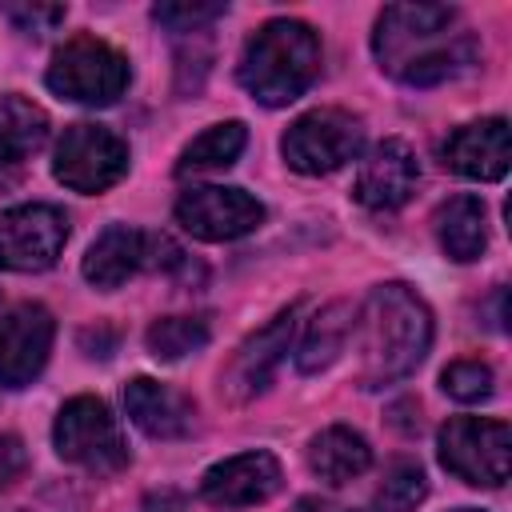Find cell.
<instances>
[{
    "instance_id": "1",
    "label": "cell",
    "mask_w": 512,
    "mask_h": 512,
    "mask_svg": "<svg viewBox=\"0 0 512 512\" xmlns=\"http://www.w3.org/2000/svg\"><path fill=\"white\" fill-rule=\"evenodd\" d=\"M376 60L388 76L428 88L460 76L476 60L472 32L460 28L456 8L448 4H392L376 20L372 36Z\"/></svg>"
},
{
    "instance_id": "2",
    "label": "cell",
    "mask_w": 512,
    "mask_h": 512,
    "mask_svg": "<svg viewBox=\"0 0 512 512\" xmlns=\"http://www.w3.org/2000/svg\"><path fill=\"white\" fill-rule=\"evenodd\" d=\"M356 352H360V384L384 388L416 372L432 344V312L404 284H380L352 320Z\"/></svg>"
},
{
    "instance_id": "3",
    "label": "cell",
    "mask_w": 512,
    "mask_h": 512,
    "mask_svg": "<svg viewBox=\"0 0 512 512\" xmlns=\"http://www.w3.org/2000/svg\"><path fill=\"white\" fill-rule=\"evenodd\" d=\"M320 72V40L300 20H268L240 56V84L252 100L280 108L292 104Z\"/></svg>"
},
{
    "instance_id": "4",
    "label": "cell",
    "mask_w": 512,
    "mask_h": 512,
    "mask_svg": "<svg viewBox=\"0 0 512 512\" xmlns=\"http://www.w3.org/2000/svg\"><path fill=\"white\" fill-rule=\"evenodd\" d=\"M440 464L476 488H500L512 472V428L488 416H452L440 428Z\"/></svg>"
},
{
    "instance_id": "5",
    "label": "cell",
    "mask_w": 512,
    "mask_h": 512,
    "mask_svg": "<svg viewBox=\"0 0 512 512\" xmlns=\"http://www.w3.org/2000/svg\"><path fill=\"white\" fill-rule=\"evenodd\" d=\"M48 88L76 104H112L128 88V60L96 36H72L48 64Z\"/></svg>"
},
{
    "instance_id": "6",
    "label": "cell",
    "mask_w": 512,
    "mask_h": 512,
    "mask_svg": "<svg viewBox=\"0 0 512 512\" xmlns=\"http://www.w3.org/2000/svg\"><path fill=\"white\" fill-rule=\"evenodd\" d=\"M52 444L68 464H80L88 472H116L128 460L120 424L108 412V404L96 396H76L60 408Z\"/></svg>"
},
{
    "instance_id": "7",
    "label": "cell",
    "mask_w": 512,
    "mask_h": 512,
    "mask_svg": "<svg viewBox=\"0 0 512 512\" xmlns=\"http://www.w3.org/2000/svg\"><path fill=\"white\" fill-rule=\"evenodd\" d=\"M364 144V128L352 112L344 108H316L304 112L288 132H284V160L304 172V176H324L348 164Z\"/></svg>"
},
{
    "instance_id": "8",
    "label": "cell",
    "mask_w": 512,
    "mask_h": 512,
    "mask_svg": "<svg viewBox=\"0 0 512 512\" xmlns=\"http://www.w3.org/2000/svg\"><path fill=\"white\" fill-rule=\"evenodd\" d=\"M52 172L72 192H104L128 172V144L104 124H72L56 144Z\"/></svg>"
},
{
    "instance_id": "9",
    "label": "cell",
    "mask_w": 512,
    "mask_h": 512,
    "mask_svg": "<svg viewBox=\"0 0 512 512\" xmlns=\"http://www.w3.org/2000/svg\"><path fill=\"white\" fill-rule=\"evenodd\" d=\"M68 240V220L52 204H20L0 212V268L4 272H40L56 264Z\"/></svg>"
},
{
    "instance_id": "10",
    "label": "cell",
    "mask_w": 512,
    "mask_h": 512,
    "mask_svg": "<svg viewBox=\"0 0 512 512\" xmlns=\"http://www.w3.org/2000/svg\"><path fill=\"white\" fill-rule=\"evenodd\" d=\"M176 220L196 240H236L264 224V204L244 188L204 184V188H188L176 200Z\"/></svg>"
},
{
    "instance_id": "11",
    "label": "cell",
    "mask_w": 512,
    "mask_h": 512,
    "mask_svg": "<svg viewBox=\"0 0 512 512\" xmlns=\"http://www.w3.org/2000/svg\"><path fill=\"white\" fill-rule=\"evenodd\" d=\"M52 312L44 304H16L0 316V384L24 388L40 376L52 352Z\"/></svg>"
},
{
    "instance_id": "12",
    "label": "cell",
    "mask_w": 512,
    "mask_h": 512,
    "mask_svg": "<svg viewBox=\"0 0 512 512\" xmlns=\"http://www.w3.org/2000/svg\"><path fill=\"white\" fill-rule=\"evenodd\" d=\"M296 312L300 308H284L276 320H268L260 332H252L240 348H236V356L228 360V368L220 372V392L228 396V400H252L268 380H272V372L280 368V360H284V352H288V344H292V332H296Z\"/></svg>"
},
{
    "instance_id": "13",
    "label": "cell",
    "mask_w": 512,
    "mask_h": 512,
    "mask_svg": "<svg viewBox=\"0 0 512 512\" xmlns=\"http://www.w3.org/2000/svg\"><path fill=\"white\" fill-rule=\"evenodd\" d=\"M280 464L272 452H240L220 464H212L200 480V492L216 508H248L264 504L268 496L280 492Z\"/></svg>"
},
{
    "instance_id": "14",
    "label": "cell",
    "mask_w": 512,
    "mask_h": 512,
    "mask_svg": "<svg viewBox=\"0 0 512 512\" xmlns=\"http://www.w3.org/2000/svg\"><path fill=\"white\" fill-rule=\"evenodd\" d=\"M416 180H420L416 152L404 140L388 136L364 156L356 172V200L372 212H392L416 192Z\"/></svg>"
},
{
    "instance_id": "15",
    "label": "cell",
    "mask_w": 512,
    "mask_h": 512,
    "mask_svg": "<svg viewBox=\"0 0 512 512\" xmlns=\"http://www.w3.org/2000/svg\"><path fill=\"white\" fill-rule=\"evenodd\" d=\"M444 168L468 176V180H500L508 172L512 160V144H508V120L492 116V120H476L456 128L444 144H440Z\"/></svg>"
},
{
    "instance_id": "16",
    "label": "cell",
    "mask_w": 512,
    "mask_h": 512,
    "mask_svg": "<svg viewBox=\"0 0 512 512\" xmlns=\"http://www.w3.org/2000/svg\"><path fill=\"white\" fill-rule=\"evenodd\" d=\"M124 408H128V420H132L140 432L156 436V440L188 436V432H192V420H196L192 396H184V392L172 388V384L148 380V376H136V380L124 388Z\"/></svg>"
},
{
    "instance_id": "17",
    "label": "cell",
    "mask_w": 512,
    "mask_h": 512,
    "mask_svg": "<svg viewBox=\"0 0 512 512\" xmlns=\"http://www.w3.org/2000/svg\"><path fill=\"white\" fill-rule=\"evenodd\" d=\"M144 256H148V232L112 224L92 240L84 256V280L96 288H120L136 268H144Z\"/></svg>"
},
{
    "instance_id": "18",
    "label": "cell",
    "mask_w": 512,
    "mask_h": 512,
    "mask_svg": "<svg viewBox=\"0 0 512 512\" xmlns=\"http://www.w3.org/2000/svg\"><path fill=\"white\" fill-rule=\"evenodd\" d=\"M436 240L452 260H460V264L476 260L484 252V244H488V212H484V204L476 196H452L448 204H440L436 208Z\"/></svg>"
},
{
    "instance_id": "19",
    "label": "cell",
    "mask_w": 512,
    "mask_h": 512,
    "mask_svg": "<svg viewBox=\"0 0 512 512\" xmlns=\"http://www.w3.org/2000/svg\"><path fill=\"white\" fill-rule=\"evenodd\" d=\"M308 464H312V472H316L320 480H328V484H348V480H356V476L372 464V452H368V440H364L360 432H352V428H344V424H332V428H324V432L312 440Z\"/></svg>"
},
{
    "instance_id": "20",
    "label": "cell",
    "mask_w": 512,
    "mask_h": 512,
    "mask_svg": "<svg viewBox=\"0 0 512 512\" xmlns=\"http://www.w3.org/2000/svg\"><path fill=\"white\" fill-rule=\"evenodd\" d=\"M48 140V116L24 96H0V168H16Z\"/></svg>"
},
{
    "instance_id": "21",
    "label": "cell",
    "mask_w": 512,
    "mask_h": 512,
    "mask_svg": "<svg viewBox=\"0 0 512 512\" xmlns=\"http://www.w3.org/2000/svg\"><path fill=\"white\" fill-rule=\"evenodd\" d=\"M352 336V308L348 304H328L324 312H316L308 320V332L300 340V352H296V364L300 372H320L328 368L340 352H344V340Z\"/></svg>"
},
{
    "instance_id": "22",
    "label": "cell",
    "mask_w": 512,
    "mask_h": 512,
    "mask_svg": "<svg viewBox=\"0 0 512 512\" xmlns=\"http://www.w3.org/2000/svg\"><path fill=\"white\" fill-rule=\"evenodd\" d=\"M244 144H248V128H244L240 120L212 124L208 132H200V136L180 152L176 172L188 176V172H216V168H228V164H236V156L244 152Z\"/></svg>"
},
{
    "instance_id": "23",
    "label": "cell",
    "mask_w": 512,
    "mask_h": 512,
    "mask_svg": "<svg viewBox=\"0 0 512 512\" xmlns=\"http://www.w3.org/2000/svg\"><path fill=\"white\" fill-rule=\"evenodd\" d=\"M148 352L156 360H180L188 352H200L208 344V324L192 316H164L148 328Z\"/></svg>"
},
{
    "instance_id": "24",
    "label": "cell",
    "mask_w": 512,
    "mask_h": 512,
    "mask_svg": "<svg viewBox=\"0 0 512 512\" xmlns=\"http://www.w3.org/2000/svg\"><path fill=\"white\" fill-rule=\"evenodd\" d=\"M424 492H428L424 468L416 460H392L376 492V512H412L424 500Z\"/></svg>"
},
{
    "instance_id": "25",
    "label": "cell",
    "mask_w": 512,
    "mask_h": 512,
    "mask_svg": "<svg viewBox=\"0 0 512 512\" xmlns=\"http://www.w3.org/2000/svg\"><path fill=\"white\" fill-rule=\"evenodd\" d=\"M444 392L460 404H476V400H488L492 396V368L484 360H452L440 376Z\"/></svg>"
},
{
    "instance_id": "26",
    "label": "cell",
    "mask_w": 512,
    "mask_h": 512,
    "mask_svg": "<svg viewBox=\"0 0 512 512\" xmlns=\"http://www.w3.org/2000/svg\"><path fill=\"white\" fill-rule=\"evenodd\" d=\"M152 16L172 32H196L216 16H224V4H156Z\"/></svg>"
},
{
    "instance_id": "27",
    "label": "cell",
    "mask_w": 512,
    "mask_h": 512,
    "mask_svg": "<svg viewBox=\"0 0 512 512\" xmlns=\"http://www.w3.org/2000/svg\"><path fill=\"white\" fill-rule=\"evenodd\" d=\"M4 12H8V20H16L24 32H48L52 24L64 20V8H60V4H8Z\"/></svg>"
},
{
    "instance_id": "28",
    "label": "cell",
    "mask_w": 512,
    "mask_h": 512,
    "mask_svg": "<svg viewBox=\"0 0 512 512\" xmlns=\"http://www.w3.org/2000/svg\"><path fill=\"white\" fill-rule=\"evenodd\" d=\"M28 468V452L16 436H0V488H8Z\"/></svg>"
},
{
    "instance_id": "29",
    "label": "cell",
    "mask_w": 512,
    "mask_h": 512,
    "mask_svg": "<svg viewBox=\"0 0 512 512\" xmlns=\"http://www.w3.org/2000/svg\"><path fill=\"white\" fill-rule=\"evenodd\" d=\"M180 508H184V504H180L176 492H160V496H148L140 512H180Z\"/></svg>"
},
{
    "instance_id": "30",
    "label": "cell",
    "mask_w": 512,
    "mask_h": 512,
    "mask_svg": "<svg viewBox=\"0 0 512 512\" xmlns=\"http://www.w3.org/2000/svg\"><path fill=\"white\" fill-rule=\"evenodd\" d=\"M460 512H476V508H460Z\"/></svg>"
}]
</instances>
